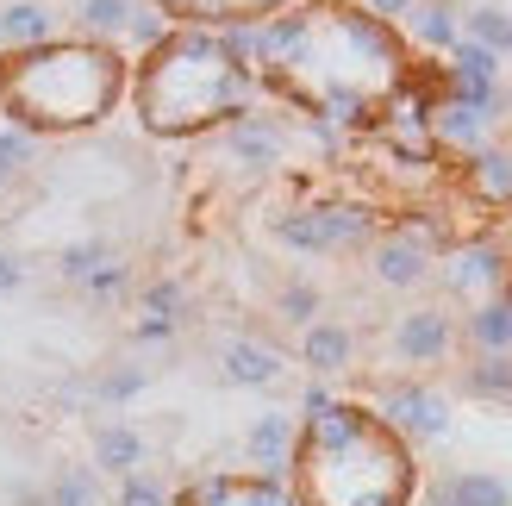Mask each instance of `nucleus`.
Segmentation results:
<instances>
[{"instance_id":"f257e3e1","label":"nucleus","mask_w":512,"mask_h":506,"mask_svg":"<svg viewBox=\"0 0 512 506\" xmlns=\"http://www.w3.org/2000/svg\"><path fill=\"white\" fill-rule=\"evenodd\" d=\"M256 88L331 132H381L406 100H444L425 88V63L394 19L363 0H300L263 32H250Z\"/></svg>"},{"instance_id":"f03ea898","label":"nucleus","mask_w":512,"mask_h":506,"mask_svg":"<svg viewBox=\"0 0 512 506\" xmlns=\"http://www.w3.org/2000/svg\"><path fill=\"white\" fill-rule=\"evenodd\" d=\"M256 63L250 44L232 32H194V25H169L157 44L132 57V119L144 138L163 144H194L238 125L256 107Z\"/></svg>"},{"instance_id":"7ed1b4c3","label":"nucleus","mask_w":512,"mask_h":506,"mask_svg":"<svg viewBox=\"0 0 512 506\" xmlns=\"http://www.w3.org/2000/svg\"><path fill=\"white\" fill-rule=\"evenodd\" d=\"M294 506H413L419 500V450L406 444L369 400L331 394L300 413L288 457Z\"/></svg>"},{"instance_id":"20e7f679","label":"nucleus","mask_w":512,"mask_h":506,"mask_svg":"<svg viewBox=\"0 0 512 506\" xmlns=\"http://www.w3.org/2000/svg\"><path fill=\"white\" fill-rule=\"evenodd\" d=\"M132 94V57L107 38H44L32 50H0V125L25 138L100 132Z\"/></svg>"},{"instance_id":"39448f33","label":"nucleus","mask_w":512,"mask_h":506,"mask_svg":"<svg viewBox=\"0 0 512 506\" xmlns=\"http://www.w3.org/2000/svg\"><path fill=\"white\" fill-rule=\"evenodd\" d=\"M375 213L350 207V200H319V207H288L275 213V238L306 257H344V250H369L375 244Z\"/></svg>"},{"instance_id":"423d86ee","label":"nucleus","mask_w":512,"mask_h":506,"mask_svg":"<svg viewBox=\"0 0 512 506\" xmlns=\"http://www.w3.org/2000/svg\"><path fill=\"white\" fill-rule=\"evenodd\" d=\"M369 407L388 419L413 450L450 438V394H444V388H431L425 375H394V382H381Z\"/></svg>"},{"instance_id":"0eeeda50","label":"nucleus","mask_w":512,"mask_h":506,"mask_svg":"<svg viewBox=\"0 0 512 506\" xmlns=\"http://www.w3.org/2000/svg\"><path fill=\"white\" fill-rule=\"evenodd\" d=\"M300 0H150V13L163 25H194V32H263L269 19H281Z\"/></svg>"},{"instance_id":"6e6552de","label":"nucleus","mask_w":512,"mask_h":506,"mask_svg":"<svg viewBox=\"0 0 512 506\" xmlns=\"http://www.w3.org/2000/svg\"><path fill=\"white\" fill-rule=\"evenodd\" d=\"M169 506H294L288 475H256V469H207L188 475L169 494Z\"/></svg>"},{"instance_id":"1a4fd4ad","label":"nucleus","mask_w":512,"mask_h":506,"mask_svg":"<svg viewBox=\"0 0 512 506\" xmlns=\"http://www.w3.org/2000/svg\"><path fill=\"white\" fill-rule=\"evenodd\" d=\"M456 344H463V332H456V319L444 307H406L388 325V357L400 369H438L456 357Z\"/></svg>"},{"instance_id":"9d476101","label":"nucleus","mask_w":512,"mask_h":506,"mask_svg":"<svg viewBox=\"0 0 512 506\" xmlns=\"http://www.w3.org/2000/svg\"><path fill=\"white\" fill-rule=\"evenodd\" d=\"M431 263H438V238H431L425 225H388V232H375V244H369V275L394 294L419 288L431 275Z\"/></svg>"},{"instance_id":"9b49d317","label":"nucleus","mask_w":512,"mask_h":506,"mask_svg":"<svg viewBox=\"0 0 512 506\" xmlns=\"http://www.w3.org/2000/svg\"><path fill=\"white\" fill-rule=\"evenodd\" d=\"M506 275H512V257L494 238H463L444 250V294H456L463 307H481V300L506 294Z\"/></svg>"},{"instance_id":"f8f14e48","label":"nucleus","mask_w":512,"mask_h":506,"mask_svg":"<svg viewBox=\"0 0 512 506\" xmlns=\"http://www.w3.org/2000/svg\"><path fill=\"white\" fill-rule=\"evenodd\" d=\"M300 369L313 375V382H338V375H350L356 369V332L344 319H313L300 332Z\"/></svg>"},{"instance_id":"ddd939ff","label":"nucleus","mask_w":512,"mask_h":506,"mask_svg":"<svg viewBox=\"0 0 512 506\" xmlns=\"http://www.w3.org/2000/svg\"><path fill=\"white\" fill-rule=\"evenodd\" d=\"M463 188H469L475 207H488V213L512 207V144L488 138L481 150H469L463 157Z\"/></svg>"},{"instance_id":"4468645a","label":"nucleus","mask_w":512,"mask_h":506,"mask_svg":"<svg viewBox=\"0 0 512 506\" xmlns=\"http://www.w3.org/2000/svg\"><path fill=\"white\" fill-rule=\"evenodd\" d=\"M219 375L232 388H275L281 375H288V357L263 338H225L219 344Z\"/></svg>"},{"instance_id":"2eb2a0df","label":"nucleus","mask_w":512,"mask_h":506,"mask_svg":"<svg viewBox=\"0 0 512 506\" xmlns=\"http://www.w3.org/2000/svg\"><path fill=\"white\" fill-rule=\"evenodd\" d=\"M294 432H300L294 413H256V419L244 425V463H250L256 475H288Z\"/></svg>"},{"instance_id":"dca6fc26","label":"nucleus","mask_w":512,"mask_h":506,"mask_svg":"<svg viewBox=\"0 0 512 506\" xmlns=\"http://www.w3.org/2000/svg\"><path fill=\"white\" fill-rule=\"evenodd\" d=\"M144 457H150V444H144V432L138 425H125V419H107V425H94V475H132V469H144Z\"/></svg>"},{"instance_id":"f3484780","label":"nucleus","mask_w":512,"mask_h":506,"mask_svg":"<svg viewBox=\"0 0 512 506\" xmlns=\"http://www.w3.org/2000/svg\"><path fill=\"white\" fill-rule=\"evenodd\" d=\"M456 332H463V344L475 357H512V300L506 294L481 300V307H469V319Z\"/></svg>"},{"instance_id":"a211bd4d","label":"nucleus","mask_w":512,"mask_h":506,"mask_svg":"<svg viewBox=\"0 0 512 506\" xmlns=\"http://www.w3.org/2000/svg\"><path fill=\"white\" fill-rule=\"evenodd\" d=\"M400 32L413 50H456L463 44V19H456L450 0H419V7L400 19Z\"/></svg>"},{"instance_id":"6ab92c4d","label":"nucleus","mask_w":512,"mask_h":506,"mask_svg":"<svg viewBox=\"0 0 512 506\" xmlns=\"http://www.w3.org/2000/svg\"><path fill=\"white\" fill-rule=\"evenodd\" d=\"M44 38H57L44 0H7V7H0V50H32Z\"/></svg>"},{"instance_id":"aec40b11","label":"nucleus","mask_w":512,"mask_h":506,"mask_svg":"<svg viewBox=\"0 0 512 506\" xmlns=\"http://www.w3.org/2000/svg\"><path fill=\"white\" fill-rule=\"evenodd\" d=\"M438 488L456 506H512V482L494 469H450V475H438Z\"/></svg>"},{"instance_id":"412c9836","label":"nucleus","mask_w":512,"mask_h":506,"mask_svg":"<svg viewBox=\"0 0 512 506\" xmlns=\"http://www.w3.org/2000/svg\"><path fill=\"white\" fill-rule=\"evenodd\" d=\"M75 19H82V38H107L119 44L138 19V0H75Z\"/></svg>"},{"instance_id":"4be33fe9","label":"nucleus","mask_w":512,"mask_h":506,"mask_svg":"<svg viewBox=\"0 0 512 506\" xmlns=\"http://www.w3.org/2000/svg\"><path fill=\"white\" fill-rule=\"evenodd\" d=\"M463 44L488 50V57H506L512 50V13L506 7H469L463 13Z\"/></svg>"},{"instance_id":"5701e85b","label":"nucleus","mask_w":512,"mask_h":506,"mask_svg":"<svg viewBox=\"0 0 512 506\" xmlns=\"http://www.w3.org/2000/svg\"><path fill=\"white\" fill-rule=\"evenodd\" d=\"M463 388L475 400H512V357H469Z\"/></svg>"},{"instance_id":"b1692460","label":"nucleus","mask_w":512,"mask_h":506,"mask_svg":"<svg viewBox=\"0 0 512 506\" xmlns=\"http://www.w3.org/2000/svg\"><path fill=\"white\" fill-rule=\"evenodd\" d=\"M44 506H100V475L94 469H57L44 488Z\"/></svg>"},{"instance_id":"393cba45","label":"nucleus","mask_w":512,"mask_h":506,"mask_svg":"<svg viewBox=\"0 0 512 506\" xmlns=\"http://www.w3.org/2000/svg\"><path fill=\"white\" fill-rule=\"evenodd\" d=\"M144 388H150V369L144 363H119V369H107L94 382V400L100 407H125V400H138Z\"/></svg>"},{"instance_id":"a878e982","label":"nucleus","mask_w":512,"mask_h":506,"mask_svg":"<svg viewBox=\"0 0 512 506\" xmlns=\"http://www.w3.org/2000/svg\"><path fill=\"white\" fill-rule=\"evenodd\" d=\"M319 307H325V300H319L313 282H281L275 288V319L281 325H300V332H306V325L319 319Z\"/></svg>"},{"instance_id":"bb28decb","label":"nucleus","mask_w":512,"mask_h":506,"mask_svg":"<svg viewBox=\"0 0 512 506\" xmlns=\"http://www.w3.org/2000/svg\"><path fill=\"white\" fill-rule=\"evenodd\" d=\"M100 263H113V250L100 244V238H88V244H69V250H63V282H75V288H82V282H88V275H94Z\"/></svg>"},{"instance_id":"cd10ccee","label":"nucleus","mask_w":512,"mask_h":506,"mask_svg":"<svg viewBox=\"0 0 512 506\" xmlns=\"http://www.w3.org/2000/svg\"><path fill=\"white\" fill-rule=\"evenodd\" d=\"M119 506H169V488L150 469H132V475H119Z\"/></svg>"},{"instance_id":"c85d7f7f","label":"nucleus","mask_w":512,"mask_h":506,"mask_svg":"<svg viewBox=\"0 0 512 506\" xmlns=\"http://www.w3.org/2000/svg\"><path fill=\"white\" fill-rule=\"evenodd\" d=\"M94 300H119L125 288H132V269H125V263H100L94 275H88V282H82Z\"/></svg>"},{"instance_id":"c756f323","label":"nucleus","mask_w":512,"mask_h":506,"mask_svg":"<svg viewBox=\"0 0 512 506\" xmlns=\"http://www.w3.org/2000/svg\"><path fill=\"white\" fill-rule=\"evenodd\" d=\"M144 313L182 319V282H150V288H144Z\"/></svg>"},{"instance_id":"7c9ffc66","label":"nucleus","mask_w":512,"mask_h":506,"mask_svg":"<svg viewBox=\"0 0 512 506\" xmlns=\"http://www.w3.org/2000/svg\"><path fill=\"white\" fill-rule=\"evenodd\" d=\"M132 344H175V319H157V313H144L132 325Z\"/></svg>"},{"instance_id":"2f4dec72","label":"nucleus","mask_w":512,"mask_h":506,"mask_svg":"<svg viewBox=\"0 0 512 506\" xmlns=\"http://www.w3.org/2000/svg\"><path fill=\"white\" fill-rule=\"evenodd\" d=\"M25 288V269H19V257H13V250H0V300H7V294H19Z\"/></svg>"},{"instance_id":"473e14b6","label":"nucleus","mask_w":512,"mask_h":506,"mask_svg":"<svg viewBox=\"0 0 512 506\" xmlns=\"http://www.w3.org/2000/svg\"><path fill=\"white\" fill-rule=\"evenodd\" d=\"M363 7H369V13H381V19H394V25H400L406 13H413V7H419V0H363Z\"/></svg>"},{"instance_id":"72a5a7b5","label":"nucleus","mask_w":512,"mask_h":506,"mask_svg":"<svg viewBox=\"0 0 512 506\" xmlns=\"http://www.w3.org/2000/svg\"><path fill=\"white\" fill-rule=\"evenodd\" d=\"M7 188H13V169H7V163H0V194H7Z\"/></svg>"},{"instance_id":"f704fd0d","label":"nucleus","mask_w":512,"mask_h":506,"mask_svg":"<svg viewBox=\"0 0 512 506\" xmlns=\"http://www.w3.org/2000/svg\"><path fill=\"white\" fill-rule=\"evenodd\" d=\"M506 300H512V275H506Z\"/></svg>"},{"instance_id":"c9c22d12","label":"nucleus","mask_w":512,"mask_h":506,"mask_svg":"<svg viewBox=\"0 0 512 506\" xmlns=\"http://www.w3.org/2000/svg\"><path fill=\"white\" fill-rule=\"evenodd\" d=\"M0 132H7V125H0Z\"/></svg>"}]
</instances>
